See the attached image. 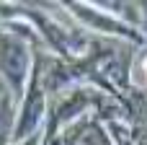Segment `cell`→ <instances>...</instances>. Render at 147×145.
Masks as SVG:
<instances>
[{"label":"cell","mask_w":147,"mask_h":145,"mask_svg":"<svg viewBox=\"0 0 147 145\" xmlns=\"http://www.w3.org/2000/svg\"><path fill=\"white\" fill-rule=\"evenodd\" d=\"M145 73H147V60H145Z\"/></svg>","instance_id":"1"}]
</instances>
